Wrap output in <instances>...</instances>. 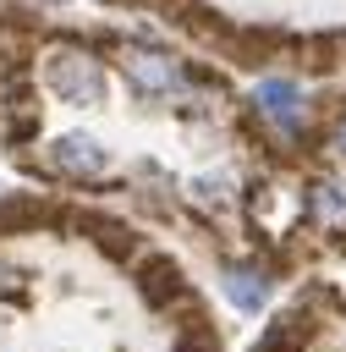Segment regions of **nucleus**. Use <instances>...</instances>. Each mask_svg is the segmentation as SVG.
Wrapping results in <instances>:
<instances>
[{
	"mask_svg": "<svg viewBox=\"0 0 346 352\" xmlns=\"http://www.w3.org/2000/svg\"><path fill=\"white\" fill-rule=\"evenodd\" d=\"M38 77H44V88H49L60 104H99V99H104V66H99V55H93L88 44H77V38L49 44Z\"/></svg>",
	"mask_w": 346,
	"mask_h": 352,
	"instance_id": "obj_1",
	"label": "nucleus"
},
{
	"mask_svg": "<svg viewBox=\"0 0 346 352\" xmlns=\"http://www.w3.org/2000/svg\"><path fill=\"white\" fill-rule=\"evenodd\" d=\"M115 60H121V72H126V82L143 94V99H159V94H181V66L165 55V50H154V44H115Z\"/></svg>",
	"mask_w": 346,
	"mask_h": 352,
	"instance_id": "obj_2",
	"label": "nucleus"
},
{
	"mask_svg": "<svg viewBox=\"0 0 346 352\" xmlns=\"http://www.w3.org/2000/svg\"><path fill=\"white\" fill-rule=\"evenodd\" d=\"M137 297H143L154 314H170L176 302H181L187 314H198V297L187 292L181 264H176V258H165V253H148V258L137 264Z\"/></svg>",
	"mask_w": 346,
	"mask_h": 352,
	"instance_id": "obj_3",
	"label": "nucleus"
},
{
	"mask_svg": "<svg viewBox=\"0 0 346 352\" xmlns=\"http://www.w3.org/2000/svg\"><path fill=\"white\" fill-rule=\"evenodd\" d=\"M104 165H110V154H104V143L88 138V132H60V138L49 143V170L66 176V182H99Z\"/></svg>",
	"mask_w": 346,
	"mask_h": 352,
	"instance_id": "obj_4",
	"label": "nucleus"
},
{
	"mask_svg": "<svg viewBox=\"0 0 346 352\" xmlns=\"http://www.w3.org/2000/svg\"><path fill=\"white\" fill-rule=\"evenodd\" d=\"M253 110H258L280 138H297V132H302V116H308V99H302L297 82H286V77H264V82L253 88Z\"/></svg>",
	"mask_w": 346,
	"mask_h": 352,
	"instance_id": "obj_5",
	"label": "nucleus"
},
{
	"mask_svg": "<svg viewBox=\"0 0 346 352\" xmlns=\"http://www.w3.org/2000/svg\"><path fill=\"white\" fill-rule=\"evenodd\" d=\"M220 286H225V297H231L242 314H258V308L269 302V270H264L258 258H231L225 275H220Z\"/></svg>",
	"mask_w": 346,
	"mask_h": 352,
	"instance_id": "obj_6",
	"label": "nucleus"
},
{
	"mask_svg": "<svg viewBox=\"0 0 346 352\" xmlns=\"http://www.w3.org/2000/svg\"><path fill=\"white\" fill-rule=\"evenodd\" d=\"M302 214H308L319 231H346V182H335V176H319V182H308Z\"/></svg>",
	"mask_w": 346,
	"mask_h": 352,
	"instance_id": "obj_7",
	"label": "nucleus"
},
{
	"mask_svg": "<svg viewBox=\"0 0 346 352\" xmlns=\"http://www.w3.org/2000/svg\"><path fill=\"white\" fill-rule=\"evenodd\" d=\"M38 220H49V204L44 198H0V236H16V231H27V226H38Z\"/></svg>",
	"mask_w": 346,
	"mask_h": 352,
	"instance_id": "obj_8",
	"label": "nucleus"
},
{
	"mask_svg": "<svg viewBox=\"0 0 346 352\" xmlns=\"http://www.w3.org/2000/svg\"><path fill=\"white\" fill-rule=\"evenodd\" d=\"M88 236H93L110 258H132V253H137V236H132L121 220H88Z\"/></svg>",
	"mask_w": 346,
	"mask_h": 352,
	"instance_id": "obj_9",
	"label": "nucleus"
},
{
	"mask_svg": "<svg viewBox=\"0 0 346 352\" xmlns=\"http://www.w3.org/2000/svg\"><path fill=\"white\" fill-rule=\"evenodd\" d=\"M176 352H220V336L203 324V314H187L176 330Z\"/></svg>",
	"mask_w": 346,
	"mask_h": 352,
	"instance_id": "obj_10",
	"label": "nucleus"
},
{
	"mask_svg": "<svg viewBox=\"0 0 346 352\" xmlns=\"http://www.w3.org/2000/svg\"><path fill=\"white\" fill-rule=\"evenodd\" d=\"M330 143L346 154V104H341V116H335V126H330Z\"/></svg>",
	"mask_w": 346,
	"mask_h": 352,
	"instance_id": "obj_11",
	"label": "nucleus"
}]
</instances>
